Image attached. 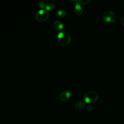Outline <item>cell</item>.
Returning <instances> with one entry per match:
<instances>
[{"instance_id": "1", "label": "cell", "mask_w": 124, "mask_h": 124, "mask_svg": "<svg viewBox=\"0 0 124 124\" xmlns=\"http://www.w3.org/2000/svg\"><path fill=\"white\" fill-rule=\"evenodd\" d=\"M57 39L60 44L66 46L70 43L71 36L67 31H62L58 34Z\"/></svg>"}, {"instance_id": "2", "label": "cell", "mask_w": 124, "mask_h": 124, "mask_svg": "<svg viewBox=\"0 0 124 124\" xmlns=\"http://www.w3.org/2000/svg\"><path fill=\"white\" fill-rule=\"evenodd\" d=\"M98 93L94 91H90L87 92L84 96L85 102L89 104L95 102L98 98Z\"/></svg>"}, {"instance_id": "3", "label": "cell", "mask_w": 124, "mask_h": 124, "mask_svg": "<svg viewBox=\"0 0 124 124\" xmlns=\"http://www.w3.org/2000/svg\"><path fill=\"white\" fill-rule=\"evenodd\" d=\"M49 17V13L48 12L45 10H39L35 15L36 19L40 22H44L46 21Z\"/></svg>"}, {"instance_id": "4", "label": "cell", "mask_w": 124, "mask_h": 124, "mask_svg": "<svg viewBox=\"0 0 124 124\" xmlns=\"http://www.w3.org/2000/svg\"><path fill=\"white\" fill-rule=\"evenodd\" d=\"M103 19L108 22H113L116 19V16L112 11H108L105 12L103 15Z\"/></svg>"}, {"instance_id": "5", "label": "cell", "mask_w": 124, "mask_h": 124, "mask_svg": "<svg viewBox=\"0 0 124 124\" xmlns=\"http://www.w3.org/2000/svg\"><path fill=\"white\" fill-rule=\"evenodd\" d=\"M71 96V93L68 91L62 92L60 95V99L62 101H66L68 100Z\"/></svg>"}, {"instance_id": "6", "label": "cell", "mask_w": 124, "mask_h": 124, "mask_svg": "<svg viewBox=\"0 0 124 124\" xmlns=\"http://www.w3.org/2000/svg\"><path fill=\"white\" fill-rule=\"evenodd\" d=\"M53 28L57 31H61L63 28V24L59 20H56L53 23Z\"/></svg>"}, {"instance_id": "7", "label": "cell", "mask_w": 124, "mask_h": 124, "mask_svg": "<svg viewBox=\"0 0 124 124\" xmlns=\"http://www.w3.org/2000/svg\"><path fill=\"white\" fill-rule=\"evenodd\" d=\"M74 10H75V13L78 16L81 15L83 13L82 7L78 2L76 4V5L75 6Z\"/></svg>"}, {"instance_id": "8", "label": "cell", "mask_w": 124, "mask_h": 124, "mask_svg": "<svg viewBox=\"0 0 124 124\" xmlns=\"http://www.w3.org/2000/svg\"><path fill=\"white\" fill-rule=\"evenodd\" d=\"M85 104L81 101H78L75 104V107L78 109H82L85 107Z\"/></svg>"}, {"instance_id": "9", "label": "cell", "mask_w": 124, "mask_h": 124, "mask_svg": "<svg viewBox=\"0 0 124 124\" xmlns=\"http://www.w3.org/2000/svg\"><path fill=\"white\" fill-rule=\"evenodd\" d=\"M55 8V4L52 2H48L46 4L45 9L46 11H52Z\"/></svg>"}, {"instance_id": "10", "label": "cell", "mask_w": 124, "mask_h": 124, "mask_svg": "<svg viewBox=\"0 0 124 124\" xmlns=\"http://www.w3.org/2000/svg\"><path fill=\"white\" fill-rule=\"evenodd\" d=\"M57 15L59 17L62 18L66 16V13L64 10L62 9H60L57 11Z\"/></svg>"}, {"instance_id": "11", "label": "cell", "mask_w": 124, "mask_h": 124, "mask_svg": "<svg viewBox=\"0 0 124 124\" xmlns=\"http://www.w3.org/2000/svg\"><path fill=\"white\" fill-rule=\"evenodd\" d=\"M46 3L45 1L44 0H42V1H40L39 3V7L40 8L42 9L43 10V9H44L45 8V7H46Z\"/></svg>"}, {"instance_id": "12", "label": "cell", "mask_w": 124, "mask_h": 124, "mask_svg": "<svg viewBox=\"0 0 124 124\" xmlns=\"http://www.w3.org/2000/svg\"><path fill=\"white\" fill-rule=\"evenodd\" d=\"M78 1L80 3H81L83 4H87L90 1V0H78Z\"/></svg>"}, {"instance_id": "13", "label": "cell", "mask_w": 124, "mask_h": 124, "mask_svg": "<svg viewBox=\"0 0 124 124\" xmlns=\"http://www.w3.org/2000/svg\"><path fill=\"white\" fill-rule=\"evenodd\" d=\"M87 109L88 110V111H92L93 109V106L91 105V104H89L88 105V106H87Z\"/></svg>"}, {"instance_id": "14", "label": "cell", "mask_w": 124, "mask_h": 124, "mask_svg": "<svg viewBox=\"0 0 124 124\" xmlns=\"http://www.w3.org/2000/svg\"><path fill=\"white\" fill-rule=\"evenodd\" d=\"M121 24L124 26V16H122V17L121 18Z\"/></svg>"}]
</instances>
